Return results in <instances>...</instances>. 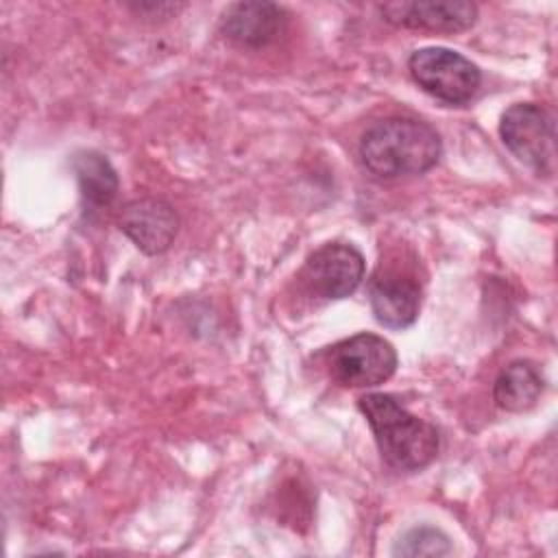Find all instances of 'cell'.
<instances>
[{
    "mask_svg": "<svg viewBox=\"0 0 558 558\" xmlns=\"http://www.w3.org/2000/svg\"><path fill=\"white\" fill-rule=\"evenodd\" d=\"M504 146L536 174H554L556 168V122L536 102L510 105L499 120Z\"/></svg>",
    "mask_w": 558,
    "mask_h": 558,
    "instance_id": "cell-4",
    "label": "cell"
},
{
    "mask_svg": "<svg viewBox=\"0 0 558 558\" xmlns=\"http://www.w3.org/2000/svg\"><path fill=\"white\" fill-rule=\"evenodd\" d=\"M408 70L423 92L447 105H466L482 85L480 68L464 54L442 46L414 50L408 59Z\"/></svg>",
    "mask_w": 558,
    "mask_h": 558,
    "instance_id": "cell-3",
    "label": "cell"
},
{
    "mask_svg": "<svg viewBox=\"0 0 558 558\" xmlns=\"http://www.w3.org/2000/svg\"><path fill=\"white\" fill-rule=\"evenodd\" d=\"M286 26V11L275 2H233L222 11L220 31L244 48L272 44Z\"/></svg>",
    "mask_w": 558,
    "mask_h": 558,
    "instance_id": "cell-10",
    "label": "cell"
},
{
    "mask_svg": "<svg viewBox=\"0 0 558 558\" xmlns=\"http://www.w3.org/2000/svg\"><path fill=\"white\" fill-rule=\"evenodd\" d=\"M303 288L320 299L336 301L353 294L364 279V257L347 242H329L316 248L303 264Z\"/></svg>",
    "mask_w": 558,
    "mask_h": 558,
    "instance_id": "cell-6",
    "label": "cell"
},
{
    "mask_svg": "<svg viewBox=\"0 0 558 558\" xmlns=\"http://www.w3.org/2000/svg\"><path fill=\"white\" fill-rule=\"evenodd\" d=\"M395 556H447L451 554L449 536L434 525L408 530L392 549Z\"/></svg>",
    "mask_w": 558,
    "mask_h": 558,
    "instance_id": "cell-13",
    "label": "cell"
},
{
    "mask_svg": "<svg viewBox=\"0 0 558 558\" xmlns=\"http://www.w3.org/2000/svg\"><path fill=\"white\" fill-rule=\"evenodd\" d=\"M120 231L146 255H161L179 233V216L163 198H137L122 207Z\"/></svg>",
    "mask_w": 558,
    "mask_h": 558,
    "instance_id": "cell-8",
    "label": "cell"
},
{
    "mask_svg": "<svg viewBox=\"0 0 558 558\" xmlns=\"http://www.w3.org/2000/svg\"><path fill=\"white\" fill-rule=\"evenodd\" d=\"M360 159L368 172L381 179L423 174L442 155L438 131L416 118L390 116L373 122L360 137Z\"/></svg>",
    "mask_w": 558,
    "mask_h": 558,
    "instance_id": "cell-1",
    "label": "cell"
},
{
    "mask_svg": "<svg viewBox=\"0 0 558 558\" xmlns=\"http://www.w3.org/2000/svg\"><path fill=\"white\" fill-rule=\"evenodd\" d=\"M545 390V377L532 360H514L506 364L495 384L493 399L506 412H527L532 410Z\"/></svg>",
    "mask_w": 558,
    "mask_h": 558,
    "instance_id": "cell-11",
    "label": "cell"
},
{
    "mask_svg": "<svg viewBox=\"0 0 558 558\" xmlns=\"http://www.w3.org/2000/svg\"><path fill=\"white\" fill-rule=\"evenodd\" d=\"M395 347L377 333H355L329 347L327 366L331 377L347 388H373L397 371Z\"/></svg>",
    "mask_w": 558,
    "mask_h": 558,
    "instance_id": "cell-5",
    "label": "cell"
},
{
    "mask_svg": "<svg viewBox=\"0 0 558 558\" xmlns=\"http://www.w3.org/2000/svg\"><path fill=\"white\" fill-rule=\"evenodd\" d=\"M357 408L366 416L381 460L390 469L414 473L432 464L438 456V429L410 414L392 395L368 392L357 399Z\"/></svg>",
    "mask_w": 558,
    "mask_h": 558,
    "instance_id": "cell-2",
    "label": "cell"
},
{
    "mask_svg": "<svg viewBox=\"0 0 558 558\" xmlns=\"http://www.w3.org/2000/svg\"><path fill=\"white\" fill-rule=\"evenodd\" d=\"M421 283L414 275L399 268L379 266L368 283L373 316L388 329L414 325L421 310Z\"/></svg>",
    "mask_w": 558,
    "mask_h": 558,
    "instance_id": "cell-7",
    "label": "cell"
},
{
    "mask_svg": "<svg viewBox=\"0 0 558 558\" xmlns=\"http://www.w3.org/2000/svg\"><path fill=\"white\" fill-rule=\"evenodd\" d=\"M379 11L392 26L429 33H462L477 22V4L469 0L386 2Z\"/></svg>",
    "mask_w": 558,
    "mask_h": 558,
    "instance_id": "cell-9",
    "label": "cell"
},
{
    "mask_svg": "<svg viewBox=\"0 0 558 558\" xmlns=\"http://www.w3.org/2000/svg\"><path fill=\"white\" fill-rule=\"evenodd\" d=\"M81 198L89 209H102L118 196L120 179L111 161L98 150H78L72 157Z\"/></svg>",
    "mask_w": 558,
    "mask_h": 558,
    "instance_id": "cell-12",
    "label": "cell"
}]
</instances>
